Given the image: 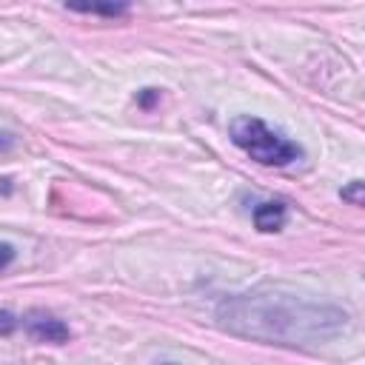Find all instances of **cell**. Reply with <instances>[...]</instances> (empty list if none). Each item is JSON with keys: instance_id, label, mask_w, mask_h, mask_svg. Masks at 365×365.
I'll list each match as a JSON object with an SVG mask.
<instances>
[{"instance_id": "cell-3", "label": "cell", "mask_w": 365, "mask_h": 365, "mask_svg": "<svg viewBox=\"0 0 365 365\" xmlns=\"http://www.w3.org/2000/svg\"><path fill=\"white\" fill-rule=\"evenodd\" d=\"M20 328L34 339V342H51V345H63L71 339V331L63 319H57L54 314L46 311H29L26 317H20Z\"/></svg>"}, {"instance_id": "cell-9", "label": "cell", "mask_w": 365, "mask_h": 365, "mask_svg": "<svg viewBox=\"0 0 365 365\" xmlns=\"http://www.w3.org/2000/svg\"><path fill=\"white\" fill-rule=\"evenodd\" d=\"M14 257H17L14 245H9V242H0V271H6V268L14 262Z\"/></svg>"}, {"instance_id": "cell-10", "label": "cell", "mask_w": 365, "mask_h": 365, "mask_svg": "<svg viewBox=\"0 0 365 365\" xmlns=\"http://www.w3.org/2000/svg\"><path fill=\"white\" fill-rule=\"evenodd\" d=\"M14 145V137L11 134H0V151H9Z\"/></svg>"}, {"instance_id": "cell-4", "label": "cell", "mask_w": 365, "mask_h": 365, "mask_svg": "<svg viewBox=\"0 0 365 365\" xmlns=\"http://www.w3.org/2000/svg\"><path fill=\"white\" fill-rule=\"evenodd\" d=\"M285 214H288L285 202H279V200H268V202H259V205L254 208L251 217H254L257 231L271 234V231H279V228L285 225Z\"/></svg>"}, {"instance_id": "cell-1", "label": "cell", "mask_w": 365, "mask_h": 365, "mask_svg": "<svg viewBox=\"0 0 365 365\" xmlns=\"http://www.w3.org/2000/svg\"><path fill=\"white\" fill-rule=\"evenodd\" d=\"M217 322L228 334L271 345H322L348 328V311L336 302L288 288H254L217 305Z\"/></svg>"}, {"instance_id": "cell-5", "label": "cell", "mask_w": 365, "mask_h": 365, "mask_svg": "<svg viewBox=\"0 0 365 365\" xmlns=\"http://www.w3.org/2000/svg\"><path fill=\"white\" fill-rule=\"evenodd\" d=\"M66 9L80 14H106V17H120L128 11L125 3H88V6H66Z\"/></svg>"}, {"instance_id": "cell-7", "label": "cell", "mask_w": 365, "mask_h": 365, "mask_svg": "<svg viewBox=\"0 0 365 365\" xmlns=\"http://www.w3.org/2000/svg\"><path fill=\"white\" fill-rule=\"evenodd\" d=\"M20 328V317H14L11 311H0V336H11Z\"/></svg>"}, {"instance_id": "cell-6", "label": "cell", "mask_w": 365, "mask_h": 365, "mask_svg": "<svg viewBox=\"0 0 365 365\" xmlns=\"http://www.w3.org/2000/svg\"><path fill=\"white\" fill-rule=\"evenodd\" d=\"M342 200H348L351 205H362V180H351L342 191H339Z\"/></svg>"}, {"instance_id": "cell-8", "label": "cell", "mask_w": 365, "mask_h": 365, "mask_svg": "<svg viewBox=\"0 0 365 365\" xmlns=\"http://www.w3.org/2000/svg\"><path fill=\"white\" fill-rule=\"evenodd\" d=\"M157 100H160V88H143L137 94V106H143V108H151Z\"/></svg>"}, {"instance_id": "cell-2", "label": "cell", "mask_w": 365, "mask_h": 365, "mask_svg": "<svg viewBox=\"0 0 365 365\" xmlns=\"http://www.w3.org/2000/svg\"><path fill=\"white\" fill-rule=\"evenodd\" d=\"M228 134H231V143L237 148H242L259 165L282 168V165H291L302 157L299 143L288 140L285 134L274 131L271 125H265L259 117H251V114L234 117L231 125H228Z\"/></svg>"}]
</instances>
